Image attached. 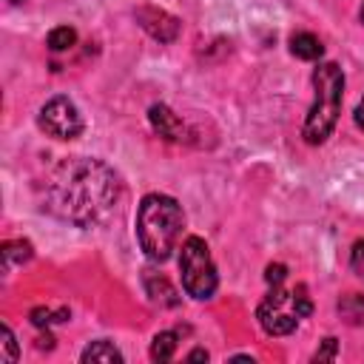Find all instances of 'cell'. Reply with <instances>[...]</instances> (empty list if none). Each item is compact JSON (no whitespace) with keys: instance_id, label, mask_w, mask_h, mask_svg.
Segmentation results:
<instances>
[{"instance_id":"4","label":"cell","mask_w":364,"mask_h":364,"mask_svg":"<svg viewBox=\"0 0 364 364\" xmlns=\"http://www.w3.org/2000/svg\"><path fill=\"white\" fill-rule=\"evenodd\" d=\"M310 310H313V301H310L304 284H299L293 290L273 287L270 296L259 304L256 318L267 336H287L299 327V321L304 316H310Z\"/></svg>"},{"instance_id":"12","label":"cell","mask_w":364,"mask_h":364,"mask_svg":"<svg viewBox=\"0 0 364 364\" xmlns=\"http://www.w3.org/2000/svg\"><path fill=\"white\" fill-rule=\"evenodd\" d=\"M0 259H3V267H11V264H23L31 259V245L23 242V239H14V242H6L3 250H0Z\"/></svg>"},{"instance_id":"10","label":"cell","mask_w":364,"mask_h":364,"mask_svg":"<svg viewBox=\"0 0 364 364\" xmlns=\"http://www.w3.org/2000/svg\"><path fill=\"white\" fill-rule=\"evenodd\" d=\"M290 51H293L299 60H318L321 51H324V46H321V40H318L316 34L299 31V34L290 37Z\"/></svg>"},{"instance_id":"11","label":"cell","mask_w":364,"mask_h":364,"mask_svg":"<svg viewBox=\"0 0 364 364\" xmlns=\"http://www.w3.org/2000/svg\"><path fill=\"white\" fill-rule=\"evenodd\" d=\"M82 361H105V364H114V361H117V364H119V361H122V353H119L111 341L102 338V341H94L91 347L82 350Z\"/></svg>"},{"instance_id":"8","label":"cell","mask_w":364,"mask_h":364,"mask_svg":"<svg viewBox=\"0 0 364 364\" xmlns=\"http://www.w3.org/2000/svg\"><path fill=\"white\" fill-rule=\"evenodd\" d=\"M148 119H151V125H154V131H156L159 136H165V139H171V142L185 139V122H182L168 105H162V102L151 105Z\"/></svg>"},{"instance_id":"9","label":"cell","mask_w":364,"mask_h":364,"mask_svg":"<svg viewBox=\"0 0 364 364\" xmlns=\"http://www.w3.org/2000/svg\"><path fill=\"white\" fill-rule=\"evenodd\" d=\"M142 282H145V290H148V296H151V301H156V304H168V307H173V304H179V296H176V290L171 287V282L162 276V273H154V270H145V276H142Z\"/></svg>"},{"instance_id":"16","label":"cell","mask_w":364,"mask_h":364,"mask_svg":"<svg viewBox=\"0 0 364 364\" xmlns=\"http://www.w3.org/2000/svg\"><path fill=\"white\" fill-rule=\"evenodd\" d=\"M0 333H3V353H0V361L11 364V361H17V341H14V333H11L9 324H3Z\"/></svg>"},{"instance_id":"20","label":"cell","mask_w":364,"mask_h":364,"mask_svg":"<svg viewBox=\"0 0 364 364\" xmlns=\"http://www.w3.org/2000/svg\"><path fill=\"white\" fill-rule=\"evenodd\" d=\"M51 341H54V338L46 333V336H40V338H37V347H40V350H43V347H46V350H51V347H54Z\"/></svg>"},{"instance_id":"13","label":"cell","mask_w":364,"mask_h":364,"mask_svg":"<svg viewBox=\"0 0 364 364\" xmlns=\"http://www.w3.org/2000/svg\"><path fill=\"white\" fill-rule=\"evenodd\" d=\"M173 353H176V333H171V330L156 333L151 341V358L154 361H171Z\"/></svg>"},{"instance_id":"3","label":"cell","mask_w":364,"mask_h":364,"mask_svg":"<svg viewBox=\"0 0 364 364\" xmlns=\"http://www.w3.org/2000/svg\"><path fill=\"white\" fill-rule=\"evenodd\" d=\"M313 88H316V100H313V108L307 111L301 136L310 145H321L333 134V128L338 122V114H341L344 71L336 63L316 65V71H313Z\"/></svg>"},{"instance_id":"5","label":"cell","mask_w":364,"mask_h":364,"mask_svg":"<svg viewBox=\"0 0 364 364\" xmlns=\"http://www.w3.org/2000/svg\"><path fill=\"white\" fill-rule=\"evenodd\" d=\"M179 273H182V287H185L188 296L205 301V299H210L216 293L219 276H216V267H213V259H210V250H208L205 239L188 236L182 242Z\"/></svg>"},{"instance_id":"17","label":"cell","mask_w":364,"mask_h":364,"mask_svg":"<svg viewBox=\"0 0 364 364\" xmlns=\"http://www.w3.org/2000/svg\"><path fill=\"white\" fill-rule=\"evenodd\" d=\"M350 267L358 279H364V239H358L353 245V253H350Z\"/></svg>"},{"instance_id":"6","label":"cell","mask_w":364,"mask_h":364,"mask_svg":"<svg viewBox=\"0 0 364 364\" xmlns=\"http://www.w3.org/2000/svg\"><path fill=\"white\" fill-rule=\"evenodd\" d=\"M40 128L54 139H74L82 134V117L68 97H51L37 117Z\"/></svg>"},{"instance_id":"23","label":"cell","mask_w":364,"mask_h":364,"mask_svg":"<svg viewBox=\"0 0 364 364\" xmlns=\"http://www.w3.org/2000/svg\"><path fill=\"white\" fill-rule=\"evenodd\" d=\"M361 23H364V3H361Z\"/></svg>"},{"instance_id":"18","label":"cell","mask_w":364,"mask_h":364,"mask_svg":"<svg viewBox=\"0 0 364 364\" xmlns=\"http://www.w3.org/2000/svg\"><path fill=\"white\" fill-rule=\"evenodd\" d=\"M264 279H267L270 287H282V282L287 279V267H284V264H267Z\"/></svg>"},{"instance_id":"15","label":"cell","mask_w":364,"mask_h":364,"mask_svg":"<svg viewBox=\"0 0 364 364\" xmlns=\"http://www.w3.org/2000/svg\"><path fill=\"white\" fill-rule=\"evenodd\" d=\"M71 313L63 307V310H57V313H51V310H46V307H34L31 310V324L34 327H48L51 321H65Z\"/></svg>"},{"instance_id":"14","label":"cell","mask_w":364,"mask_h":364,"mask_svg":"<svg viewBox=\"0 0 364 364\" xmlns=\"http://www.w3.org/2000/svg\"><path fill=\"white\" fill-rule=\"evenodd\" d=\"M46 43H48L51 51H68V48L77 43V31H74L71 26H57V28L48 31Z\"/></svg>"},{"instance_id":"21","label":"cell","mask_w":364,"mask_h":364,"mask_svg":"<svg viewBox=\"0 0 364 364\" xmlns=\"http://www.w3.org/2000/svg\"><path fill=\"white\" fill-rule=\"evenodd\" d=\"M205 358H208V353H205V350H193V353L188 355V361H205Z\"/></svg>"},{"instance_id":"1","label":"cell","mask_w":364,"mask_h":364,"mask_svg":"<svg viewBox=\"0 0 364 364\" xmlns=\"http://www.w3.org/2000/svg\"><path fill=\"white\" fill-rule=\"evenodd\" d=\"M117 173L105 162L88 156L63 159L43 182V208L77 228H91L105 219L117 205Z\"/></svg>"},{"instance_id":"22","label":"cell","mask_w":364,"mask_h":364,"mask_svg":"<svg viewBox=\"0 0 364 364\" xmlns=\"http://www.w3.org/2000/svg\"><path fill=\"white\" fill-rule=\"evenodd\" d=\"M355 122L364 128V100H361V102H358V108H355Z\"/></svg>"},{"instance_id":"2","label":"cell","mask_w":364,"mask_h":364,"mask_svg":"<svg viewBox=\"0 0 364 364\" xmlns=\"http://www.w3.org/2000/svg\"><path fill=\"white\" fill-rule=\"evenodd\" d=\"M185 225L182 205L168 193H148L136 210V239L151 262H165Z\"/></svg>"},{"instance_id":"19","label":"cell","mask_w":364,"mask_h":364,"mask_svg":"<svg viewBox=\"0 0 364 364\" xmlns=\"http://www.w3.org/2000/svg\"><path fill=\"white\" fill-rule=\"evenodd\" d=\"M336 355V338H324V347L316 350V361H324V358H333Z\"/></svg>"},{"instance_id":"7","label":"cell","mask_w":364,"mask_h":364,"mask_svg":"<svg viewBox=\"0 0 364 364\" xmlns=\"http://www.w3.org/2000/svg\"><path fill=\"white\" fill-rule=\"evenodd\" d=\"M136 20H139V26H142L154 40H159V43H173L176 34H179V20H176L173 14L156 9V6H142V9H136Z\"/></svg>"}]
</instances>
